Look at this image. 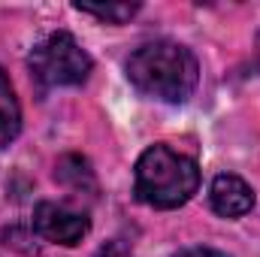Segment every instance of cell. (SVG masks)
Listing matches in <instances>:
<instances>
[{
	"mask_svg": "<svg viewBox=\"0 0 260 257\" xmlns=\"http://www.w3.org/2000/svg\"><path fill=\"white\" fill-rule=\"evenodd\" d=\"M130 85L160 103H185L200 82V64L194 52L173 40H151L142 43L127 58Z\"/></svg>",
	"mask_w": 260,
	"mask_h": 257,
	"instance_id": "obj_1",
	"label": "cell"
},
{
	"mask_svg": "<svg viewBox=\"0 0 260 257\" xmlns=\"http://www.w3.org/2000/svg\"><path fill=\"white\" fill-rule=\"evenodd\" d=\"M200 188V170L197 160L157 142L148 145L133 173V194L139 203L151 209H179L185 206Z\"/></svg>",
	"mask_w": 260,
	"mask_h": 257,
	"instance_id": "obj_2",
	"label": "cell"
},
{
	"mask_svg": "<svg viewBox=\"0 0 260 257\" xmlns=\"http://www.w3.org/2000/svg\"><path fill=\"white\" fill-rule=\"evenodd\" d=\"M30 76L40 82V88H64V85H82L91 76V55L76 43L73 34L58 30L40 40L30 52Z\"/></svg>",
	"mask_w": 260,
	"mask_h": 257,
	"instance_id": "obj_3",
	"label": "cell"
},
{
	"mask_svg": "<svg viewBox=\"0 0 260 257\" xmlns=\"http://www.w3.org/2000/svg\"><path fill=\"white\" fill-rule=\"evenodd\" d=\"M34 230L46 242H55V245H79L88 236L91 221H88L85 212H76V209H70L64 203L43 200L34 209Z\"/></svg>",
	"mask_w": 260,
	"mask_h": 257,
	"instance_id": "obj_4",
	"label": "cell"
},
{
	"mask_svg": "<svg viewBox=\"0 0 260 257\" xmlns=\"http://www.w3.org/2000/svg\"><path fill=\"white\" fill-rule=\"evenodd\" d=\"M209 206L221 218H242L254 209V188L242 176L221 173L209 188Z\"/></svg>",
	"mask_w": 260,
	"mask_h": 257,
	"instance_id": "obj_5",
	"label": "cell"
},
{
	"mask_svg": "<svg viewBox=\"0 0 260 257\" xmlns=\"http://www.w3.org/2000/svg\"><path fill=\"white\" fill-rule=\"evenodd\" d=\"M21 130V106L9 85V76L0 70V148H6Z\"/></svg>",
	"mask_w": 260,
	"mask_h": 257,
	"instance_id": "obj_6",
	"label": "cell"
},
{
	"mask_svg": "<svg viewBox=\"0 0 260 257\" xmlns=\"http://www.w3.org/2000/svg\"><path fill=\"white\" fill-rule=\"evenodd\" d=\"M55 179H58L61 185H67V188H73V191H97L94 170H91V164H88L85 157H79V154H67V157L58 160Z\"/></svg>",
	"mask_w": 260,
	"mask_h": 257,
	"instance_id": "obj_7",
	"label": "cell"
},
{
	"mask_svg": "<svg viewBox=\"0 0 260 257\" xmlns=\"http://www.w3.org/2000/svg\"><path fill=\"white\" fill-rule=\"evenodd\" d=\"M82 15H94V18H100V21H109V24H124L130 21L136 12H139V6L136 3H106V6H76Z\"/></svg>",
	"mask_w": 260,
	"mask_h": 257,
	"instance_id": "obj_8",
	"label": "cell"
},
{
	"mask_svg": "<svg viewBox=\"0 0 260 257\" xmlns=\"http://www.w3.org/2000/svg\"><path fill=\"white\" fill-rule=\"evenodd\" d=\"M94 257H133L127 248V242H121V239H109V242H103L100 248H97V254Z\"/></svg>",
	"mask_w": 260,
	"mask_h": 257,
	"instance_id": "obj_9",
	"label": "cell"
},
{
	"mask_svg": "<svg viewBox=\"0 0 260 257\" xmlns=\"http://www.w3.org/2000/svg\"><path fill=\"white\" fill-rule=\"evenodd\" d=\"M173 257H227V254L218 251V248H185V251H179Z\"/></svg>",
	"mask_w": 260,
	"mask_h": 257,
	"instance_id": "obj_10",
	"label": "cell"
}]
</instances>
